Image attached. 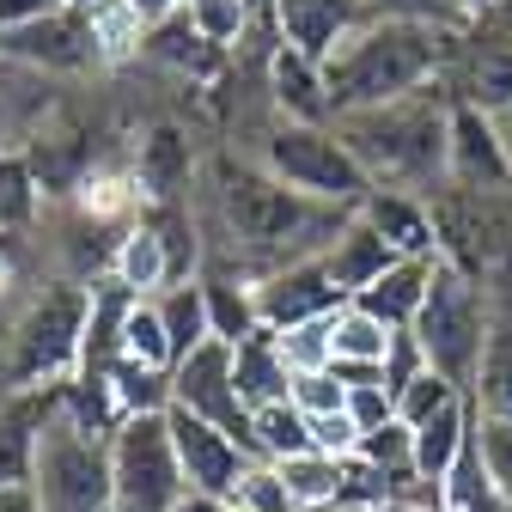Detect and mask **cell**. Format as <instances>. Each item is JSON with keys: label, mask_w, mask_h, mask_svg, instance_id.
<instances>
[{"label": "cell", "mask_w": 512, "mask_h": 512, "mask_svg": "<svg viewBox=\"0 0 512 512\" xmlns=\"http://www.w3.org/2000/svg\"><path fill=\"white\" fill-rule=\"evenodd\" d=\"M208 202H214L226 250L256 269V281L287 263H305V256H324L330 238L348 226L342 208L311 202L299 189H287L269 165L232 159V153H220L208 165Z\"/></svg>", "instance_id": "6da1fadb"}, {"label": "cell", "mask_w": 512, "mask_h": 512, "mask_svg": "<svg viewBox=\"0 0 512 512\" xmlns=\"http://www.w3.org/2000/svg\"><path fill=\"white\" fill-rule=\"evenodd\" d=\"M452 49H458V31H445V25H409V19H372V25H360L324 61V86H330L336 122L427 92L439 80V68L452 61Z\"/></svg>", "instance_id": "7a4b0ae2"}, {"label": "cell", "mask_w": 512, "mask_h": 512, "mask_svg": "<svg viewBox=\"0 0 512 512\" xmlns=\"http://www.w3.org/2000/svg\"><path fill=\"white\" fill-rule=\"evenodd\" d=\"M336 135L348 141V153L360 159V171L372 177V189H403V196H439L452 183L445 165V141H452V98L445 92H415L403 104L384 110H360L342 116Z\"/></svg>", "instance_id": "3957f363"}, {"label": "cell", "mask_w": 512, "mask_h": 512, "mask_svg": "<svg viewBox=\"0 0 512 512\" xmlns=\"http://www.w3.org/2000/svg\"><path fill=\"white\" fill-rule=\"evenodd\" d=\"M86 317H92V287H80V281L43 287L0 330V384L7 391H61L68 378H80Z\"/></svg>", "instance_id": "277c9868"}, {"label": "cell", "mask_w": 512, "mask_h": 512, "mask_svg": "<svg viewBox=\"0 0 512 512\" xmlns=\"http://www.w3.org/2000/svg\"><path fill=\"white\" fill-rule=\"evenodd\" d=\"M488 317H494L488 281H476L452 263L433 269V287L421 299V317H415L409 336L427 354V366L439 378H452L464 397L476 391V372H482V354H488Z\"/></svg>", "instance_id": "5b68a950"}, {"label": "cell", "mask_w": 512, "mask_h": 512, "mask_svg": "<svg viewBox=\"0 0 512 512\" xmlns=\"http://www.w3.org/2000/svg\"><path fill=\"white\" fill-rule=\"evenodd\" d=\"M287 189L324 202V208H342V214H360V202L372 196V177L360 171V159L348 153V141L336 128H305V122H275L263 135V159Z\"/></svg>", "instance_id": "8992f818"}, {"label": "cell", "mask_w": 512, "mask_h": 512, "mask_svg": "<svg viewBox=\"0 0 512 512\" xmlns=\"http://www.w3.org/2000/svg\"><path fill=\"white\" fill-rule=\"evenodd\" d=\"M110 488H116V512H177L189 482H183V458H177L165 409L128 415L110 433Z\"/></svg>", "instance_id": "52a82bcc"}, {"label": "cell", "mask_w": 512, "mask_h": 512, "mask_svg": "<svg viewBox=\"0 0 512 512\" xmlns=\"http://www.w3.org/2000/svg\"><path fill=\"white\" fill-rule=\"evenodd\" d=\"M37 506L43 512H110L116 488H110V439L86 433L80 421H68L55 409V421L43 427L37 445Z\"/></svg>", "instance_id": "ba28073f"}, {"label": "cell", "mask_w": 512, "mask_h": 512, "mask_svg": "<svg viewBox=\"0 0 512 512\" xmlns=\"http://www.w3.org/2000/svg\"><path fill=\"white\" fill-rule=\"evenodd\" d=\"M171 409H189V415H202L214 421L226 439H238L250 458H263L256 452V427H250V409L238 397V378H232V348L226 342H202L196 354H189L177 372H171Z\"/></svg>", "instance_id": "9c48e42d"}, {"label": "cell", "mask_w": 512, "mask_h": 512, "mask_svg": "<svg viewBox=\"0 0 512 512\" xmlns=\"http://www.w3.org/2000/svg\"><path fill=\"white\" fill-rule=\"evenodd\" d=\"M348 299L336 293L324 256H305V263H287L275 275L256 281V317H263V330L287 336V330H305V324H324V317H336Z\"/></svg>", "instance_id": "30bf717a"}, {"label": "cell", "mask_w": 512, "mask_h": 512, "mask_svg": "<svg viewBox=\"0 0 512 512\" xmlns=\"http://www.w3.org/2000/svg\"><path fill=\"white\" fill-rule=\"evenodd\" d=\"M171 421V439H177V458H183V482L189 494H238L244 470L256 464L238 439H226L214 421L189 415V409H165Z\"/></svg>", "instance_id": "8fae6325"}, {"label": "cell", "mask_w": 512, "mask_h": 512, "mask_svg": "<svg viewBox=\"0 0 512 512\" xmlns=\"http://www.w3.org/2000/svg\"><path fill=\"white\" fill-rule=\"evenodd\" d=\"M452 189H512V159L500 141V122L464 98H452V141H445Z\"/></svg>", "instance_id": "7c38bea8"}, {"label": "cell", "mask_w": 512, "mask_h": 512, "mask_svg": "<svg viewBox=\"0 0 512 512\" xmlns=\"http://www.w3.org/2000/svg\"><path fill=\"white\" fill-rule=\"evenodd\" d=\"M269 7H275L281 43L311 55L317 68H324L360 25H372V0H269Z\"/></svg>", "instance_id": "4fadbf2b"}, {"label": "cell", "mask_w": 512, "mask_h": 512, "mask_svg": "<svg viewBox=\"0 0 512 512\" xmlns=\"http://www.w3.org/2000/svg\"><path fill=\"white\" fill-rule=\"evenodd\" d=\"M55 409H61V391H0V488H31L37 445Z\"/></svg>", "instance_id": "5bb4252c"}, {"label": "cell", "mask_w": 512, "mask_h": 512, "mask_svg": "<svg viewBox=\"0 0 512 512\" xmlns=\"http://www.w3.org/2000/svg\"><path fill=\"white\" fill-rule=\"evenodd\" d=\"M0 55L25 61V68H86V61H98L92 25H86L80 7H61L55 19H43L31 31H7L0 37Z\"/></svg>", "instance_id": "9a60e30c"}, {"label": "cell", "mask_w": 512, "mask_h": 512, "mask_svg": "<svg viewBox=\"0 0 512 512\" xmlns=\"http://www.w3.org/2000/svg\"><path fill=\"white\" fill-rule=\"evenodd\" d=\"M269 92H275V110L281 122H305V128H336V110H330V86H324V68L311 55L275 43L269 55Z\"/></svg>", "instance_id": "2e32d148"}, {"label": "cell", "mask_w": 512, "mask_h": 512, "mask_svg": "<svg viewBox=\"0 0 512 512\" xmlns=\"http://www.w3.org/2000/svg\"><path fill=\"white\" fill-rule=\"evenodd\" d=\"M403 256L391 250V238L384 232H372L360 214H348V226L330 238V250H324V269H330V281H336V293L342 299H360L384 269H397Z\"/></svg>", "instance_id": "e0dca14e"}, {"label": "cell", "mask_w": 512, "mask_h": 512, "mask_svg": "<svg viewBox=\"0 0 512 512\" xmlns=\"http://www.w3.org/2000/svg\"><path fill=\"white\" fill-rule=\"evenodd\" d=\"M360 220L391 238L397 256H439V220L427 196H403V189H372L360 202Z\"/></svg>", "instance_id": "ac0fdd59"}, {"label": "cell", "mask_w": 512, "mask_h": 512, "mask_svg": "<svg viewBox=\"0 0 512 512\" xmlns=\"http://www.w3.org/2000/svg\"><path fill=\"white\" fill-rule=\"evenodd\" d=\"M433 269H439V256H403L397 269H384L360 299H348V305H360L366 317H378L384 330H415V317H421V299H427V287H433Z\"/></svg>", "instance_id": "d6986e66"}, {"label": "cell", "mask_w": 512, "mask_h": 512, "mask_svg": "<svg viewBox=\"0 0 512 512\" xmlns=\"http://www.w3.org/2000/svg\"><path fill=\"white\" fill-rule=\"evenodd\" d=\"M409 433H415V482H421L427 494H439V482L452 476V464L464 458V445L476 439V403L464 397V403L439 409L433 421H421V427H409Z\"/></svg>", "instance_id": "ffe728a7"}, {"label": "cell", "mask_w": 512, "mask_h": 512, "mask_svg": "<svg viewBox=\"0 0 512 512\" xmlns=\"http://www.w3.org/2000/svg\"><path fill=\"white\" fill-rule=\"evenodd\" d=\"M110 281H116L122 293H135V299H159L165 287H177V275H171V250H165V232H159L153 220L128 226V232L116 238Z\"/></svg>", "instance_id": "44dd1931"}, {"label": "cell", "mask_w": 512, "mask_h": 512, "mask_svg": "<svg viewBox=\"0 0 512 512\" xmlns=\"http://www.w3.org/2000/svg\"><path fill=\"white\" fill-rule=\"evenodd\" d=\"M232 378H238V397L244 409H263V403H287L293 397V366L281 354L275 330H256L232 348Z\"/></svg>", "instance_id": "7402d4cb"}, {"label": "cell", "mask_w": 512, "mask_h": 512, "mask_svg": "<svg viewBox=\"0 0 512 512\" xmlns=\"http://www.w3.org/2000/svg\"><path fill=\"white\" fill-rule=\"evenodd\" d=\"M452 98H464V104H476L488 116L512 110V31H488L482 43H470L464 80H458Z\"/></svg>", "instance_id": "603a6c76"}, {"label": "cell", "mask_w": 512, "mask_h": 512, "mask_svg": "<svg viewBox=\"0 0 512 512\" xmlns=\"http://www.w3.org/2000/svg\"><path fill=\"white\" fill-rule=\"evenodd\" d=\"M202 299H208V330H214V342L238 348L244 336L263 330V317H256V281L250 275L202 269Z\"/></svg>", "instance_id": "cb8c5ba5"}, {"label": "cell", "mask_w": 512, "mask_h": 512, "mask_svg": "<svg viewBox=\"0 0 512 512\" xmlns=\"http://www.w3.org/2000/svg\"><path fill=\"white\" fill-rule=\"evenodd\" d=\"M153 305H159V324H165V342H171V360H177V366L196 354L202 342H214V330H208V299H202V275L165 287ZM177 366H171V372H177Z\"/></svg>", "instance_id": "d4e9b609"}, {"label": "cell", "mask_w": 512, "mask_h": 512, "mask_svg": "<svg viewBox=\"0 0 512 512\" xmlns=\"http://www.w3.org/2000/svg\"><path fill=\"white\" fill-rule=\"evenodd\" d=\"M391 342H397V330H384L378 317H366L360 305H342V311L330 317V366L384 372V360H391Z\"/></svg>", "instance_id": "484cf974"}, {"label": "cell", "mask_w": 512, "mask_h": 512, "mask_svg": "<svg viewBox=\"0 0 512 512\" xmlns=\"http://www.w3.org/2000/svg\"><path fill=\"white\" fill-rule=\"evenodd\" d=\"M275 470L287 476V488H293V500H299L305 512H330V506L348 500V458L299 452V458H287V464H275Z\"/></svg>", "instance_id": "4316f807"}, {"label": "cell", "mask_w": 512, "mask_h": 512, "mask_svg": "<svg viewBox=\"0 0 512 512\" xmlns=\"http://www.w3.org/2000/svg\"><path fill=\"white\" fill-rule=\"evenodd\" d=\"M250 427H256V452H263L269 464H287L299 452H317V439H311V421L299 415V403H263V409H250Z\"/></svg>", "instance_id": "83f0119b"}, {"label": "cell", "mask_w": 512, "mask_h": 512, "mask_svg": "<svg viewBox=\"0 0 512 512\" xmlns=\"http://www.w3.org/2000/svg\"><path fill=\"white\" fill-rule=\"evenodd\" d=\"M86 25H92V49L98 61H122V55H135L147 43V19L128 7V0H92V7H80Z\"/></svg>", "instance_id": "f1b7e54d"}, {"label": "cell", "mask_w": 512, "mask_h": 512, "mask_svg": "<svg viewBox=\"0 0 512 512\" xmlns=\"http://www.w3.org/2000/svg\"><path fill=\"white\" fill-rule=\"evenodd\" d=\"M122 360H135V366H147V372H171V366H177L153 299H135V305H128V317H122Z\"/></svg>", "instance_id": "f546056e"}, {"label": "cell", "mask_w": 512, "mask_h": 512, "mask_svg": "<svg viewBox=\"0 0 512 512\" xmlns=\"http://www.w3.org/2000/svg\"><path fill=\"white\" fill-rule=\"evenodd\" d=\"M183 19L208 49H232L250 25V0H183Z\"/></svg>", "instance_id": "4dcf8cb0"}, {"label": "cell", "mask_w": 512, "mask_h": 512, "mask_svg": "<svg viewBox=\"0 0 512 512\" xmlns=\"http://www.w3.org/2000/svg\"><path fill=\"white\" fill-rule=\"evenodd\" d=\"M452 403H464V391L427 366L421 378H409L403 391H397V421H403V427H421V421H433L439 409H452Z\"/></svg>", "instance_id": "1f68e13d"}, {"label": "cell", "mask_w": 512, "mask_h": 512, "mask_svg": "<svg viewBox=\"0 0 512 512\" xmlns=\"http://www.w3.org/2000/svg\"><path fill=\"white\" fill-rule=\"evenodd\" d=\"M244 512H305L299 500H293V488H287V476L269 464V458H256L250 470H244V482H238V494H232Z\"/></svg>", "instance_id": "d6a6232c"}, {"label": "cell", "mask_w": 512, "mask_h": 512, "mask_svg": "<svg viewBox=\"0 0 512 512\" xmlns=\"http://www.w3.org/2000/svg\"><path fill=\"white\" fill-rule=\"evenodd\" d=\"M476 445H482V464H488V482L500 488V500L512 506V421H494L476 409Z\"/></svg>", "instance_id": "836d02e7"}, {"label": "cell", "mask_w": 512, "mask_h": 512, "mask_svg": "<svg viewBox=\"0 0 512 512\" xmlns=\"http://www.w3.org/2000/svg\"><path fill=\"white\" fill-rule=\"evenodd\" d=\"M293 403L305 421H324V415H348V384L336 372H299L293 378Z\"/></svg>", "instance_id": "e575fe53"}, {"label": "cell", "mask_w": 512, "mask_h": 512, "mask_svg": "<svg viewBox=\"0 0 512 512\" xmlns=\"http://www.w3.org/2000/svg\"><path fill=\"white\" fill-rule=\"evenodd\" d=\"M372 19H409V25H445V31L470 25L458 0H372Z\"/></svg>", "instance_id": "d590c367"}, {"label": "cell", "mask_w": 512, "mask_h": 512, "mask_svg": "<svg viewBox=\"0 0 512 512\" xmlns=\"http://www.w3.org/2000/svg\"><path fill=\"white\" fill-rule=\"evenodd\" d=\"M281 354H287L293 378L299 372H330V317H324V324H305V330H287Z\"/></svg>", "instance_id": "8d00e7d4"}, {"label": "cell", "mask_w": 512, "mask_h": 512, "mask_svg": "<svg viewBox=\"0 0 512 512\" xmlns=\"http://www.w3.org/2000/svg\"><path fill=\"white\" fill-rule=\"evenodd\" d=\"M31 208H37V189H31L25 159H0V226L31 220Z\"/></svg>", "instance_id": "74e56055"}, {"label": "cell", "mask_w": 512, "mask_h": 512, "mask_svg": "<svg viewBox=\"0 0 512 512\" xmlns=\"http://www.w3.org/2000/svg\"><path fill=\"white\" fill-rule=\"evenodd\" d=\"M348 421H354L360 433L397 421V397L384 391V384H348Z\"/></svg>", "instance_id": "f35d334b"}, {"label": "cell", "mask_w": 512, "mask_h": 512, "mask_svg": "<svg viewBox=\"0 0 512 512\" xmlns=\"http://www.w3.org/2000/svg\"><path fill=\"white\" fill-rule=\"evenodd\" d=\"M177 512H244V506H238L232 494H183Z\"/></svg>", "instance_id": "ab89813d"}, {"label": "cell", "mask_w": 512, "mask_h": 512, "mask_svg": "<svg viewBox=\"0 0 512 512\" xmlns=\"http://www.w3.org/2000/svg\"><path fill=\"white\" fill-rule=\"evenodd\" d=\"M128 7H135V13L147 19V31H153V25H165V19L183 13V0H128Z\"/></svg>", "instance_id": "60d3db41"}, {"label": "cell", "mask_w": 512, "mask_h": 512, "mask_svg": "<svg viewBox=\"0 0 512 512\" xmlns=\"http://www.w3.org/2000/svg\"><path fill=\"white\" fill-rule=\"evenodd\" d=\"M0 512H43L37 488H0Z\"/></svg>", "instance_id": "b9f144b4"}, {"label": "cell", "mask_w": 512, "mask_h": 512, "mask_svg": "<svg viewBox=\"0 0 512 512\" xmlns=\"http://www.w3.org/2000/svg\"><path fill=\"white\" fill-rule=\"evenodd\" d=\"M458 7H464V19H476V13L488 7V0H458Z\"/></svg>", "instance_id": "7bdbcfd3"}, {"label": "cell", "mask_w": 512, "mask_h": 512, "mask_svg": "<svg viewBox=\"0 0 512 512\" xmlns=\"http://www.w3.org/2000/svg\"><path fill=\"white\" fill-rule=\"evenodd\" d=\"M0 391H7V384H0Z\"/></svg>", "instance_id": "ee69618b"}, {"label": "cell", "mask_w": 512, "mask_h": 512, "mask_svg": "<svg viewBox=\"0 0 512 512\" xmlns=\"http://www.w3.org/2000/svg\"><path fill=\"white\" fill-rule=\"evenodd\" d=\"M110 512H116V506H110Z\"/></svg>", "instance_id": "f6af8a7d"}]
</instances>
